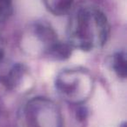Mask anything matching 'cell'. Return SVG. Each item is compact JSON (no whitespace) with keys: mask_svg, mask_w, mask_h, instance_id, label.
Here are the masks:
<instances>
[{"mask_svg":"<svg viewBox=\"0 0 127 127\" xmlns=\"http://www.w3.org/2000/svg\"><path fill=\"white\" fill-rule=\"evenodd\" d=\"M12 11L11 0H0V23L4 22L11 15Z\"/></svg>","mask_w":127,"mask_h":127,"instance_id":"5","label":"cell"},{"mask_svg":"<svg viewBox=\"0 0 127 127\" xmlns=\"http://www.w3.org/2000/svg\"><path fill=\"white\" fill-rule=\"evenodd\" d=\"M25 123L29 127H61L59 111L51 102L35 99L25 110Z\"/></svg>","mask_w":127,"mask_h":127,"instance_id":"3","label":"cell"},{"mask_svg":"<svg viewBox=\"0 0 127 127\" xmlns=\"http://www.w3.org/2000/svg\"><path fill=\"white\" fill-rule=\"evenodd\" d=\"M57 89L65 99L71 102L84 101L90 95L92 78L88 73L82 71H66L57 78Z\"/></svg>","mask_w":127,"mask_h":127,"instance_id":"2","label":"cell"},{"mask_svg":"<svg viewBox=\"0 0 127 127\" xmlns=\"http://www.w3.org/2000/svg\"><path fill=\"white\" fill-rule=\"evenodd\" d=\"M113 68L118 75L122 78L126 76V58L123 52H118L113 58Z\"/></svg>","mask_w":127,"mask_h":127,"instance_id":"4","label":"cell"},{"mask_svg":"<svg viewBox=\"0 0 127 127\" xmlns=\"http://www.w3.org/2000/svg\"><path fill=\"white\" fill-rule=\"evenodd\" d=\"M109 25L104 13L96 8H82L73 14L69 25V38L77 48L90 51L107 40Z\"/></svg>","mask_w":127,"mask_h":127,"instance_id":"1","label":"cell"},{"mask_svg":"<svg viewBox=\"0 0 127 127\" xmlns=\"http://www.w3.org/2000/svg\"><path fill=\"white\" fill-rule=\"evenodd\" d=\"M4 42L3 38L0 37V63L3 61L4 58Z\"/></svg>","mask_w":127,"mask_h":127,"instance_id":"6","label":"cell"}]
</instances>
